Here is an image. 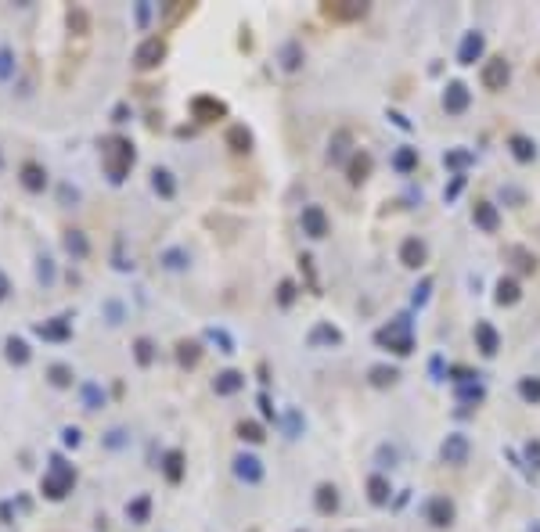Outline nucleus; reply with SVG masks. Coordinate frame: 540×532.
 Returning <instances> with one entry per match:
<instances>
[{"mask_svg": "<svg viewBox=\"0 0 540 532\" xmlns=\"http://www.w3.org/2000/svg\"><path fill=\"white\" fill-rule=\"evenodd\" d=\"M508 76H511V69H508V61H505V58H490L486 65H483V72H479V79H483V87H486V90H505Z\"/></svg>", "mask_w": 540, "mask_h": 532, "instance_id": "9d476101", "label": "nucleus"}, {"mask_svg": "<svg viewBox=\"0 0 540 532\" xmlns=\"http://www.w3.org/2000/svg\"><path fill=\"white\" fill-rule=\"evenodd\" d=\"M483 396H486V389H483L475 378H472V381H461V385H458V399H465V403H479Z\"/></svg>", "mask_w": 540, "mask_h": 532, "instance_id": "a19ab883", "label": "nucleus"}, {"mask_svg": "<svg viewBox=\"0 0 540 532\" xmlns=\"http://www.w3.org/2000/svg\"><path fill=\"white\" fill-rule=\"evenodd\" d=\"M148 18H152V4H148V0H141V4H137V26L144 29V26H148Z\"/></svg>", "mask_w": 540, "mask_h": 532, "instance_id": "4d7b16f0", "label": "nucleus"}, {"mask_svg": "<svg viewBox=\"0 0 540 532\" xmlns=\"http://www.w3.org/2000/svg\"><path fill=\"white\" fill-rule=\"evenodd\" d=\"M425 522L436 529H450L454 525V500L450 497H432L425 503Z\"/></svg>", "mask_w": 540, "mask_h": 532, "instance_id": "0eeeda50", "label": "nucleus"}, {"mask_svg": "<svg viewBox=\"0 0 540 532\" xmlns=\"http://www.w3.org/2000/svg\"><path fill=\"white\" fill-rule=\"evenodd\" d=\"M397 378H400V371H397V367H371V385H379V389L392 385Z\"/></svg>", "mask_w": 540, "mask_h": 532, "instance_id": "c03bdc74", "label": "nucleus"}, {"mask_svg": "<svg viewBox=\"0 0 540 532\" xmlns=\"http://www.w3.org/2000/svg\"><path fill=\"white\" fill-rule=\"evenodd\" d=\"M530 532H540V525H537V529H530Z\"/></svg>", "mask_w": 540, "mask_h": 532, "instance_id": "774afa93", "label": "nucleus"}, {"mask_svg": "<svg viewBox=\"0 0 540 532\" xmlns=\"http://www.w3.org/2000/svg\"><path fill=\"white\" fill-rule=\"evenodd\" d=\"M0 169H4V155H0Z\"/></svg>", "mask_w": 540, "mask_h": 532, "instance_id": "338daca9", "label": "nucleus"}, {"mask_svg": "<svg viewBox=\"0 0 540 532\" xmlns=\"http://www.w3.org/2000/svg\"><path fill=\"white\" fill-rule=\"evenodd\" d=\"M475 346H479L483 356H493L497 349H501V334H497V328L490 321H479L475 324Z\"/></svg>", "mask_w": 540, "mask_h": 532, "instance_id": "4468645a", "label": "nucleus"}, {"mask_svg": "<svg viewBox=\"0 0 540 532\" xmlns=\"http://www.w3.org/2000/svg\"><path fill=\"white\" fill-rule=\"evenodd\" d=\"M47 385L51 389H72L76 385V371L69 364H51L47 367Z\"/></svg>", "mask_w": 540, "mask_h": 532, "instance_id": "5701e85b", "label": "nucleus"}, {"mask_svg": "<svg viewBox=\"0 0 540 532\" xmlns=\"http://www.w3.org/2000/svg\"><path fill=\"white\" fill-rule=\"evenodd\" d=\"M238 439H241V442H263V439H267V435H263V424L241 421V424H238Z\"/></svg>", "mask_w": 540, "mask_h": 532, "instance_id": "37998d69", "label": "nucleus"}, {"mask_svg": "<svg viewBox=\"0 0 540 532\" xmlns=\"http://www.w3.org/2000/svg\"><path fill=\"white\" fill-rule=\"evenodd\" d=\"M468 450H472V446H468V439L465 435H447V442H443V460L447 464H465L468 460Z\"/></svg>", "mask_w": 540, "mask_h": 532, "instance_id": "f3484780", "label": "nucleus"}, {"mask_svg": "<svg viewBox=\"0 0 540 532\" xmlns=\"http://www.w3.org/2000/svg\"><path fill=\"white\" fill-rule=\"evenodd\" d=\"M303 65V47H299V40H285L281 44V69L285 72H296Z\"/></svg>", "mask_w": 540, "mask_h": 532, "instance_id": "a878e982", "label": "nucleus"}, {"mask_svg": "<svg viewBox=\"0 0 540 532\" xmlns=\"http://www.w3.org/2000/svg\"><path fill=\"white\" fill-rule=\"evenodd\" d=\"M4 360L11 367H26L29 360H33V349H29V342L22 334H8L4 338Z\"/></svg>", "mask_w": 540, "mask_h": 532, "instance_id": "f8f14e48", "label": "nucleus"}, {"mask_svg": "<svg viewBox=\"0 0 540 532\" xmlns=\"http://www.w3.org/2000/svg\"><path fill=\"white\" fill-rule=\"evenodd\" d=\"M371 173V155L367 152H357L349 159V184H364Z\"/></svg>", "mask_w": 540, "mask_h": 532, "instance_id": "473e14b6", "label": "nucleus"}, {"mask_svg": "<svg viewBox=\"0 0 540 532\" xmlns=\"http://www.w3.org/2000/svg\"><path fill=\"white\" fill-rule=\"evenodd\" d=\"M72 485H76V467L61 457V453H51V467H47V475L40 478V493H44V500H65L72 493Z\"/></svg>", "mask_w": 540, "mask_h": 532, "instance_id": "f03ea898", "label": "nucleus"}, {"mask_svg": "<svg viewBox=\"0 0 540 532\" xmlns=\"http://www.w3.org/2000/svg\"><path fill=\"white\" fill-rule=\"evenodd\" d=\"M328 18H339V22H353V18H364L367 4H349V0H339V4H324Z\"/></svg>", "mask_w": 540, "mask_h": 532, "instance_id": "6ab92c4d", "label": "nucleus"}, {"mask_svg": "<svg viewBox=\"0 0 540 532\" xmlns=\"http://www.w3.org/2000/svg\"><path fill=\"white\" fill-rule=\"evenodd\" d=\"M152 191H155L159 198H166V202L177 195V180H173V173H170L166 166H155V169H152Z\"/></svg>", "mask_w": 540, "mask_h": 532, "instance_id": "a211bd4d", "label": "nucleus"}, {"mask_svg": "<svg viewBox=\"0 0 540 532\" xmlns=\"http://www.w3.org/2000/svg\"><path fill=\"white\" fill-rule=\"evenodd\" d=\"M508 147H511V155H515L518 162H533V159H537V144H533L530 137H523V134H515V137L508 140Z\"/></svg>", "mask_w": 540, "mask_h": 532, "instance_id": "2f4dec72", "label": "nucleus"}, {"mask_svg": "<svg viewBox=\"0 0 540 532\" xmlns=\"http://www.w3.org/2000/svg\"><path fill=\"white\" fill-rule=\"evenodd\" d=\"M65 22H69V33L72 36H87L90 33V18H87V11H83V8H69L65 11Z\"/></svg>", "mask_w": 540, "mask_h": 532, "instance_id": "c9c22d12", "label": "nucleus"}, {"mask_svg": "<svg viewBox=\"0 0 540 532\" xmlns=\"http://www.w3.org/2000/svg\"><path fill=\"white\" fill-rule=\"evenodd\" d=\"M18 184H22L29 195H44L51 177H47V169L40 166V162H22V169H18Z\"/></svg>", "mask_w": 540, "mask_h": 532, "instance_id": "39448f33", "label": "nucleus"}, {"mask_svg": "<svg viewBox=\"0 0 540 532\" xmlns=\"http://www.w3.org/2000/svg\"><path fill=\"white\" fill-rule=\"evenodd\" d=\"M235 478L245 485H260L263 482V464L256 453H238L235 457Z\"/></svg>", "mask_w": 540, "mask_h": 532, "instance_id": "6e6552de", "label": "nucleus"}, {"mask_svg": "<svg viewBox=\"0 0 540 532\" xmlns=\"http://www.w3.org/2000/svg\"><path fill=\"white\" fill-rule=\"evenodd\" d=\"M314 503H317V510L321 515H335L339 510V489L335 485H317V493H314Z\"/></svg>", "mask_w": 540, "mask_h": 532, "instance_id": "b1692460", "label": "nucleus"}, {"mask_svg": "<svg viewBox=\"0 0 540 532\" xmlns=\"http://www.w3.org/2000/svg\"><path fill=\"white\" fill-rule=\"evenodd\" d=\"M429 288H432V281H422V288H414V303H418V306L429 299Z\"/></svg>", "mask_w": 540, "mask_h": 532, "instance_id": "e2e57ef3", "label": "nucleus"}, {"mask_svg": "<svg viewBox=\"0 0 540 532\" xmlns=\"http://www.w3.org/2000/svg\"><path fill=\"white\" fill-rule=\"evenodd\" d=\"M8 295H11V277H8L4 270H0V303H4Z\"/></svg>", "mask_w": 540, "mask_h": 532, "instance_id": "680f3d73", "label": "nucleus"}, {"mask_svg": "<svg viewBox=\"0 0 540 532\" xmlns=\"http://www.w3.org/2000/svg\"><path fill=\"white\" fill-rule=\"evenodd\" d=\"M65 252L76 255V259H87L90 255V241L83 238V230H65Z\"/></svg>", "mask_w": 540, "mask_h": 532, "instance_id": "72a5a7b5", "label": "nucleus"}, {"mask_svg": "<svg viewBox=\"0 0 540 532\" xmlns=\"http://www.w3.org/2000/svg\"><path fill=\"white\" fill-rule=\"evenodd\" d=\"M292 299H296V284H292V281H281V288H278V303H281V306H292Z\"/></svg>", "mask_w": 540, "mask_h": 532, "instance_id": "603ef678", "label": "nucleus"}, {"mask_svg": "<svg viewBox=\"0 0 540 532\" xmlns=\"http://www.w3.org/2000/svg\"><path fill=\"white\" fill-rule=\"evenodd\" d=\"M79 403H83V410H101L109 403V396H105V389H101L97 381H83V385H79Z\"/></svg>", "mask_w": 540, "mask_h": 532, "instance_id": "aec40b11", "label": "nucleus"}, {"mask_svg": "<svg viewBox=\"0 0 540 532\" xmlns=\"http://www.w3.org/2000/svg\"><path fill=\"white\" fill-rule=\"evenodd\" d=\"M342 342V331L339 328H331V324H317L314 331H310V346H339Z\"/></svg>", "mask_w": 540, "mask_h": 532, "instance_id": "bb28decb", "label": "nucleus"}, {"mask_svg": "<svg viewBox=\"0 0 540 532\" xmlns=\"http://www.w3.org/2000/svg\"><path fill=\"white\" fill-rule=\"evenodd\" d=\"M15 76H18V54L15 47L0 44V83H11Z\"/></svg>", "mask_w": 540, "mask_h": 532, "instance_id": "cd10ccee", "label": "nucleus"}, {"mask_svg": "<svg viewBox=\"0 0 540 532\" xmlns=\"http://www.w3.org/2000/svg\"><path fill=\"white\" fill-rule=\"evenodd\" d=\"M159 263H162L166 270H188L191 255H188V248H166V252L159 255Z\"/></svg>", "mask_w": 540, "mask_h": 532, "instance_id": "f704fd0d", "label": "nucleus"}, {"mask_svg": "<svg viewBox=\"0 0 540 532\" xmlns=\"http://www.w3.org/2000/svg\"><path fill=\"white\" fill-rule=\"evenodd\" d=\"M61 442H65V446H72V450H76V446L83 442V432L76 428V424H65V428H61Z\"/></svg>", "mask_w": 540, "mask_h": 532, "instance_id": "3c124183", "label": "nucleus"}, {"mask_svg": "<svg viewBox=\"0 0 540 532\" xmlns=\"http://www.w3.org/2000/svg\"><path fill=\"white\" fill-rule=\"evenodd\" d=\"M148 515H152V497H148V493H141L137 500L127 503V518H130L134 525H144V522H148Z\"/></svg>", "mask_w": 540, "mask_h": 532, "instance_id": "c756f323", "label": "nucleus"}, {"mask_svg": "<svg viewBox=\"0 0 540 532\" xmlns=\"http://www.w3.org/2000/svg\"><path fill=\"white\" fill-rule=\"evenodd\" d=\"M400 263H404V266H411V270H418V266L425 263V241L407 238V241L400 245Z\"/></svg>", "mask_w": 540, "mask_h": 532, "instance_id": "4be33fe9", "label": "nucleus"}, {"mask_svg": "<svg viewBox=\"0 0 540 532\" xmlns=\"http://www.w3.org/2000/svg\"><path fill=\"white\" fill-rule=\"evenodd\" d=\"M101 446H105V450H122V446H130V435L122 432V428H112V432H105Z\"/></svg>", "mask_w": 540, "mask_h": 532, "instance_id": "de8ad7c7", "label": "nucleus"}, {"mask_svg": "<svg viewBox=\"0 0 540 532\" xmlns=\"http://www.w3.org/2000/svg\"><path fill=\"white\" fill-rule=\"evenodd\" d=\"M33 334L44 338V342H69V338H72V324H69V316H54V321L36 324Z\"/></svg>", "mask_w": 540, "mask_h": 532, "instance_id": "1a4fd4ad", "label": "nucleus"}, {"mask_svg": "<svg viewBox=\"0 0 540 532\" xmlns=\"http://www.w3.org/2000/svg\"><path fill=\"white\" fill-rule=\"evenodd\" d=\"M389 493H392V489H389V482L382 475H371L367 478V500L375 503V507H386L389 503Z\"/></svg>", "mask_w": 540, "mask_h": 532, "instance_id": "c85d7f7f", "label": "nucleus"}, {"mask_svg": "<svg viewBox=\"0 0 540 532\" xmlns=\"http://www.w3.org/2000/svg\"><path fill=\"white\" fill-rule=\"evenodd\" d=\"M472 220H475V227H483L486 234H493L497 227H501V216H497V209H493L490 202H475Z\"/></svg>", "mask_w": 540, "mask_h": 532, "instance_id": "412c9836", "label": "nucleus"}, {"mask_svg": "<svg viewBox=\"0 0 540 532\" xmlns=\"http://www.w3.org/2000/svg\"><path fill=\"white\" fill-rule=\"evenodd\" d=\"M205 338H209L213 346H220V353H235V338L227 334L223 328H209V331H205Z\"/></svg>", "mask_w": 540, "mask_h": 532, "instance_id": "a18cd8bd", "label": "nucleus"}, {"mask_svg": "<svg viewBox=\"0 0 540 532\" xmlns=\"http://www.w3.org/2000/svg\"><path fill=\"white\" fill-rule=\"evenodd\" d=\"M346 144H349V134H346V130H342V134H335V144H331L328 159H331V162H342V155H346Z\"/></svg>", "mask_w": 540, "mask_h": 532, "instance_id": "8fccbe9b", "label": "nucleus"}, {"mask_svg": "<svg viewBox=\"0 0 540 532\" xmlns=\"http://www.w3.org/2000/svg\"><path fill=\"white\" fill-rule=\"evenodd\" d=\"M468 101H472V94H468L465 83H450V87L443 90V108H447L450 115H461V112L468 108Z\"/></svg>", "mask_w": 540, "mask_h": 532, "instance_id": "ddd939ff", "label": "nucleus"}, {"mask_svg": "<svg viewBox=\"0 0 540 532\" xmlns=\"http://www.w3.org/2000/svg\"><path fill=\"white\" fill-rule=\"evenodd\" d=\"M58 198H61V205H76V202H79V191L69 187V184H61V187H58Z\"/></svg>", "mask_w": 540, "mask_h": 532, "instance_id": "864d4df0", "label": "nucleus"}, {"mask_svg": "<svg viewBox=\"0 0 540 532\" xmlns=\"http://www.w3.org/2000/svg\"><path fill=\"white\" fill-rule=\"evenodd\" d=\"M483 47H486L483 33H465L461 51H458V61H461V65H475V61H479V54H483Z\"/></svg>", "mask_w": 540, "mask_h": 532, "instance_id": "dca6fc26", "label": "nucleus"}, {"mask_svg": "<svg viewBox=\"0 0 540 532\" xmlns=\"http://www.w3.org/2000/svg\"><path fill=\"white\" fill-rule=\"evenodd\" d=\"M191 115L198 119V122H216V119H223L227 115V104L223 101H216V97H209V94H198V97H191Z\"/></svg>", "mask_w": 540, "mask_h": 532, "instance_id": "423d86ee", "label": "nucleus"}, {"mask_svg": "<svg viewBox=\"0 0 540 532\" xmlns=\"http://www.w3.org/2000/svg\"><path fill=\"white\" fill-rule=\"evenodd\" d=\"M134 360H137V367H152V364H155V346H152V338H137V342H134Z\"/></svg>", "mask_w": 540, "mask_h": 532, "instance_id": "58836bf2", "label": "nucleus"}, {"mask_svg": "<svg viewBox=\"0 0 540 532\" xmlns=\"http://www.w3.org/2000/svg\"><path fill=\"white\" fill-rule=\"evenodd\" d=\"M105 321H109L112 328L122 324V303H119V299H105Z\"/></svg>", "mask_w": 540, "mask_h": 532, "instance_id": "09e8293b", "label": "nucleus"}, {"mask_svg": "<svg viewBox=\"0 0 540 532\" xmlns=\"http://www.w3.org/2000/svg\"><path fill=\"white\" fill-rule=\"evenodd\" d=\"M130 119V104L127 101H119L116 108H112V122H127Z\"/></svg>", "mask_w": 540, "mask_h": 532, "instance_id": "13d9d810", "label": "nucleus"}, {"mask_svg": "<svg viewBox=\"0 0 540 532\" xmlns=\"http://www.w3.org/2000/svg\"><path fill=\"white\" fill-rule=\"evenodd\" d=\"M54 277H58V270H54V259L44 252V255H36V281L44 284V288H51L54 284Z\"/></svg>", "mask_w": 540, "mask_h": 532, "instance_id": "e433bc0d", "label": "nucleus"}, {"mask_svg": "<svg viewBox=\"0 0 540 532\" xmlns=\"http://www.w3.org/2000/svg\"><path fill=\"white\" fill-rule=\"evenodd\" d=\"M137 162V152H134V144L127 137H109V140H101V166H105V173L112 184H122L130 173V166Z\"/></svg>", "mask_w": 540, "mask_h": 532, "instance_id": "f257e3e1", "label": "nucleus"}, {"mask_svg": "<svg viewBox=\"0 0 540 532\" xmlns=\"http://www.w3.org/2000/svg\"><path fill=\"white\" fill-rule=\"evenodd\" d=\"M245 389V374L241 371H220L216 378H213V392L216 396H235V392H241Z\"/></svg>", "mask_w": 540, "mask_h": 532, "instance_id": "2eb2a0df", "label": "nucleus"}, {"mask_svg": "<svg viewBox=\"0 0 540 532\" xmlns=\"http://www.w3.org/2000/svg\"><path fill=\"white\" fill-rule=\"evenodd\" d=\"M299 223H303V234H310V238H324L328 234V212L321 209V205H306L303 209V216H299Z\"/></svg>", "mask_w": 540, "mask_h": 532, "instance_id": "9b49d317", "label": "nucleus"}, {"mask_svg": "<svg viewBox=\"0 0 540 532\" xmlns=\"http://www.w3.org/2000/svg\"><path fill=\"white\" fill-rule=\"evenodd\" d=\"M526 460L540 471V439H530V442H526Z\"/></svg>", "mask_w": 540, "mask_h": 532, "instance_id": "5fc2aeb1", "label": "nucleus"}, {"mask_svg": "<svg viewBox=\"0 0 540 532\" xmlns=\"http://www.w3.org/2000/svg\"><path fill=\"white\" fill-rule=\"evenodd\" d=\"M296 435H299V414L288 410V439H296Z\"/></svg>", "mask_w": 540, "mask_h": 532, "instance_id": "052dcab7", "label": "nucleus"}, {"mask_svg": "<svg viewBox=\"0 0 540 532\" xmlns=\"http://www.w3.org/2000/svg\"><path fill=\"white\" fill-rule=\"evenodd\" d=\"M198 356H202V346L198 342H177V360H180V367H195L198 364Z\"/></svg>", "mask_w": 540, "mask_h": 532, "instance_id": "4c0bfd02", "label": "nucleus"}, {"mask_svg": "<svg viewBox=\"0 0 540 532\" xmlns=\"http://www.w3.org/2000/svg\"><path fill=\"white\" fill-rule=\"evenodd\" d=\"M375 338H379V346H389L392 353H400V356H407L414 349V331H411L407 316H397V321H392L389 328H382Z\"/></svg>", "mask_w": 540, "mask_h": 532, "instance_id": "7ed1b4c3", "label": "nucleus"}, {"mask_svg": "<svg viewBox=\"0 0 540 532\" xmlns=\"http://www.w3.org/2000/svg\"><path fill=\"white\" fill-rule=\"evenodd\" d=\"M11 510H15V503H0V522H11Z\"/></svg>", "mask_w": 540, "mask_h": 532, "instance_id": "0e129e2a", "label": "nucleus"}, {"mask_svg": "<svg viewBox=\"0 0 540 532\" xmlns=\"http://www.w3.org/2000/svg\"><path fill=\"white\" fill-rule=\"evenodd\" d=\"M227 144H231V152L248 155L253 152V134H248L245 126H231V130H227Z\"/></svg>", "mask_w": 540, "mask_h": 532, "instance_id": "7c9ffc66", "label": "nucleus"}, {"mask_svg": "<svg viewBox=\"0 0 540 532\" xmlns=\"http://www.w3.org/2000/svg\"><path fill=\"white\" fill-rule=\"evenodd\" d=\"M260 407H263V417H274V407H270L267 396H260Z\"/></svg>", "mask_w": 540, "mask_h": 532, "instance_id": "69168bd1", "label": "nucleus"}, {"mask_svg": "<svg viewBox=\"0 0 540 532\" xmlns=\"http://www.w3.org/2000/svg\"><path fill=\"white\" fill-rule=\"evenodd\" d=\"M162 475H166V482H180L184 478V453L180 450H166V457H162Z\"/></svg>", "mask_w": 540, "mask_h": 532, "instance_id": "393cba45", "label": "nucleus"}, {"mask_svg": "<svg viewBox=\"0 0 540 532\" xmlns=\"http://www.w3.org/2000/svg\"><path fill=\"white\" fill-rule=\"evenodd\" d=\"M518 396L526 403H540V378H523L518 381Z\"/></svg>", "mask_w": 540, "mask_h": 532, "instance_id": "49530a36", "label": "nucleus"}, {"mask_svg": "<svg viewBox=\"0 0 540 532\" xmlns=\"http://www.w3.org/2000/svg\"><path fill=\"white\" fill-rule=\"evenodd\" d=\"M518 281H511V277H501V284H497V303L501 306H511V303H518Z\"/></svg>", "mask_w": 540, "mask_h": 532, "instance_id": "ea45409f", "label": "nucleus"}, {"mask_svg": "<svg viewBox=\"0 0 540 532\" xmlns=\"http://www.w3.org/2000/svg\"><path fill=\"white\" fill-rule=\"evenodd\" d=\"M379 467H392V464H397V450H386V446H382V450H379Z\"/></svg>", "mask_w": 540, "mask_h": 532, "instance_id": "bf43d9fd", "label": "nucleus"}, {"mask_svg": "<svg viewBox=\"0 0 540 532\" xmlns=\"http://www.w3.org/2000/svg\"><path fill=\"white\" fill-rule=\"evenodd\" d=\"M162 58H166V40L162 36H148V40H141V44H137L134 65L141 72H148V69H159L162 65Z\"/></svg>", "mask_w": 540, "mask_h": 532, "instance_id": "20e7f679", "label": "nucleus"}, {"mask_svg": "<svg viewBox=\"0 0 540 532\" xmlns=\"http://www.w3.org/2000/svg\"><path fill=\"white\" fill-rule=\"evenodd\" d=\"M392 166H397L400 173H411V169L418 166V152H414V147H400V152L392 155Z\"/></svg>", "mask_w": 540, "mask_h": 532, "instance_id": "79ce46f5", "label": "nucleus"}, {"mask_svg": "<svg viewBox=\"0 0 540 532\" xmlns=\"http://www.w3.org/2000/svg\"><path fill=\"white\" fill-rule=\"evenodd\" d=\"M443 162H447V166H454V169H458V166H468V162H472V155H468V152H450V155H447Z\"/></svg>", "mask_w": 540, "mask_h": 532, "instance_id": "6e6d98bb", "label": "nucleus"}]
</instances>
